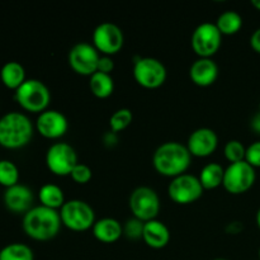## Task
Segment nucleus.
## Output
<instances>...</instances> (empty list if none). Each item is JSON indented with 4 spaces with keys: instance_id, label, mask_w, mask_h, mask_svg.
<instances>
[{
    "instance_id": "nucleus-1",
    "label": "nucleus",
    "mask_w": 260,
    "mask_h": 260,
    "mask_svg": "<svg viewBox=\"0 0 260 260\" xmlns=\"http://www.w3.org/2000/svg\"><path fill=\"white\" fill-rule=\"evenodd\" d=\"M192 162V155L187 145L177 141H169L160 145L152 156L155 170L162 177L177 178L185 174Z\"/></svg>"
},
{
    "instance_id": "nucleus-2",
    "label": "nucleus",
    "mask_w": 260,
    "mask_h": 260,
    "mask_svg": "<svg viewBox=\"0 0 260 260\" xmlns=\"http://www.w3.org/2000/svg\"><path fill=\"white\" fill-rule=\"evenodd\" d=\"M22 226L28 238L36 241H48L58 235L62 222L60 212L45 206H37L25 213Z\"/></svg>"
},
{
    "instance_id": "nucleus-3",
    "label": "nucleus",
    "mask_w": 260,
    "mask_h": 260,
    "mask_svg": "<svg viewBox=\"0 0 260 260\" xmlns=\"http://www.w3.org/2000/svg\"><path fill=\"white\" fill-rule=\"evenodd\" d=\"M32 121L20 112H9L0 118V146L17 150L27 146L33 137Z\"/></svg>"
},
{
    "instance_id": "nucleus-4",
    "label": "nucleus",
    "mask_w": 260,
    "mask_h": 260,
    "mask_svg": "<svg viewBox=\"0 0 260 260\" xmlns=\"http://www.w3.org/2000/svg\"><path fill=\"white\" fill-rule=\"evenodd\" d=\"M14 98L24 111L30 113H42L47 111L51 102V93L50 89L41 80L27 79L15 90Z\"/></svg>"
},
{
    "instance_id": "nucleus-5",
    "label": "nucleus",
    "mask_w": 260,
    "mask_h": 260,
    "mask_svg": "<svg viewBox=\"0 0 260 260\" xmlns=\"http://www.w3.org/2000/svg\"><path fill=\"white\" fill-rule=\"evenodd\" d=\"M60 218L66 229L75 233L93 229L95 223L94 210L90 205L80 200L66 201L60 210Z\"/></svg>"
},
{
    "instance_id": "nucleus-6",
    "label": "nucleus",
    "mask_w": 260,
    "mask_h": 260,
    "mask_svg": "<svg viewBox=\"0 0 260 260\" xmlns=\"http://www.w3.org/2000/svg\"><path fill=\"white\" fill-rule=\"evenodd\" d=\"M128 206L135 218L142 222H149L156 220L159 215L160 198L151 188L139 187L129 196Z\"/></svg>"
},
{
    "instance_id": "nucleus-7",
    "label": "nucleus",
    "mask_w": 260,
    "mask_h": 260,
    "mask_svg": "<svg viewBox=\"0 0 260 260\" xmlns=\"http://www.w3.org/2000/svg\"><path fill=\"white\" fill-rule=\"evenodd\" d=\"M79 164L78 155L66 142H56L48 147L46 152V165L52 174L57 177H68Z\"/></svg>"
},
{
    "instance_id": "nucleus-8",
    "label": "nucleus",
    "mask_w": 260,
    "mask_h": 260,
    "mask_svg": "<svg viewBox=\"0 0 260 260\" xmlns=\"http://www.w3.org/2000/svg\"><path fill=\"white\" fill-rule=\"evenodd\" d=\"M164 63L154 57H140L135 61L134 78L145 89H157L167 80Z\"/></svg>"
},
{
    "instance_id": "nucleus-9",
    "label": "nucleus",
    "mask_w": 260,
    "mask_h": 260,
    "mask_svg": "<svg viewBox=\"0 0 260 260\" xmlns=\"http://www.w3.org/2000/svg\"><path fill=\"white\" fill-rule=\"evenodd\" d=\"M255 179V169L244 160L234 162L226 168L222 185L231 194H243L253 187Z\"/></svg>"
},
{
    "instance_id": "nucleus-10",
    "label": "nucleus",
    "mask_w": 260,
    "mask_h": 260,
    "mask_svg": "<svg viewBox=\"0 0 260 260\" xmlns=\"http://www.w3.org/2000/svg\"><path fill=\"white\" fill-rule=\"evenodd\" d=\"M222 43V35L216 24L210 22L202 23L194 29L190 40L193 51L200 58H211L217 53Z\"/></svg>"
},
{
    "instance_id": "nucleus-11",
    "label": "nucleus",
    "mask_w": 260,
    "mask_h": 260,
    "mask_svg": "<svg viewBox=\"0 0 260 260\" xmlns=\"http://www.w3.org/2000/svg\"><path fill=\"white\" fill-rule=\"evenodd\" d=\"M203 187L198 177L192 174H182L177 178H173L168 187L169 198L177 205H190L202 197Z\"/></svg>"
},
{
    "instance_id": "nucleus-12",
    "label": "nucleus",
    "mask_w": 260,
    "mask_h": 260,
    "mask_svg": "<svg viewBox=\"0 0 260 260\" xmlns=\"http://www.w3.org/2000/svg\"><path fill=\"white\" fill-rule=\"evenodd\" d=\"M124 36L121 28L113 23H101L93 32V46L104 56H113L122 50Z\"/></svg>"
},
{
    "instance_id": "nucleus-13",
    "label": "nucleus",
    "mask_w": 260,
    "mask_h": 260,
    "mask_svg": "<svg viewBox=\"0 0 260 260\" xmlns=\"http://www.w3.org/2000/svg\"><path fill=\"white\" fill-rule=\"evenodd\" d=\"M99 58L101 55L93 45L80 42L69 52V65L79 75L91 76L98 70Z\"/></svg>"
},
{
    "instance_id": "nucleus-14",
    "label": "nucleus",
    "mask_w": 260,
    "mask_h": 260,
    "mask_svg": "<svg viewBox=\"0 0 260 260\" xmlns=\"http://www.w3.org/2000/svg\"><path fill=\"white\" fill-rule=\"evenodd\" d=\"M36 128L45 139L57 140L65 136L69 129L68 118L61 112L47 109L38 116Z\"/></svg>"
},
{
    "instance_id": "nucleus-15",
    "label": "nucleus",
    "mask_w": 260,
    "mask_h": 260,
    "mask_svg": "<svg viewBox=\"0 0 260 260\" xmlns=\"http://www.w3.org/2000/svg\"><path fill=\"white\" fill-rule=\"evenodd\" d=\"M218 146V137L213 129L202 127L190 134L188 137L187 149L196 157H207L216 151Z\"/></svg>"
},
{
    "instance_id": "nucleus-16",
    "label": "nucleus",
    "mask_w": 260,
    "mask_h": 260,
    "mask_svg": "<svg viewBox=\"0 0 260 260\" xmlns=\"http://www.w3.org/2000/svg\"><path fill=\"white\" fill-rule=\"evenodd\" d=\"M33 203V192L23 184L7 188L4 193V205L13 213H27Z\"/></svg>"
},
{
    "instance_id": "nucleus-17",
    "label": "nucleus",
    "mask_w": 260,
    "mask_h": 260,
    "mask_svg": "<svg viewBox=\"0 0 260 260\" xmlns=\"http://www.w3.org/2000/svg\"><path fill=\"white\" fill-rule=\"evenodd\" d=\"M190 80L198 86H210L217 80L218 66L212 58H198L189 69Z\"/></svg>"
},
{
    "instance_id": "nucleus-18",
    "label": "nucleus",
    "mask_w": 260,
    "mask_h": 260,
    "mask_svg": "<svg viewBox=\"0 0 260 260\" xmlns=\"http://www.w3.org/2000/svg\"><path fill=\"white\" fill-rule=\"evenodd\" d=\"M142 240L149 248L162 249L169 244L170 231L164 222L159 220H152L145 222Z\"/></svg>"
},
{
    "instance_id": "nucleus-19",
    "label": "nucleus",
    "mask_w": 260,
    "mask_h": 260,
    "mask_svg": "<svg viewBox=\"0 0 260 260\" xmlns=\"http://www.w3.org/2000/svg\"><path fill=\"white\" fill-rule=\"evenodd\" d=\"M91 230H93L94 238L104 244L116 243L123 235V226L116 218L111 217L95 221Z\"/></svg>"
},
{
    "instance_id": "nucleus-20",
    "label": "nucleus",
    "mask_w": 260,
    "mask_h": 260,
    "mask_svg": "<svg viewBox=\"0 0 260 260\" xmlns=\"http://www.w3.org/2000/svg\"><path fill=\"white\" fill-rule=\"evenodd\" d=\"M0 79L8 89H13V90H17L27 80L24 68L17 61H9L3 65L0 70Z\"/></svg>"
},
{
    "instance_id": "nucleus-21",
    "label": "nucleus",
    "mask_w": 260,
    "mask_h": 260,
    "mask_svg": "<svg viewBox=\"0 0 260 260\" xmlns=\"http://www.w3.org/2000/svg\"><path fill=\"white\" fill-rule=\"evenodd\" d=\"M223 175H225V169L222 168V165L217 164V162H210L202 168L198 179H200L203 189L210 190L222 185Z\"/></svg>"
},
{
    "instance_id": "nucleus-22",
    "label": "nucleus",
    "mask_w": 260,
    "mask_h": 260,
    "mask_svg": "<svg viewBox=\"0 0 260 260\" xmlns=\"http://www.w3.org/2000/svg\"><path fill=\"white\" fill-rule=\"evenodd\" d=\"M38 198H40L41 206L51 208V210H61L65 201V196H63L62 189L56 184H45L41 187L40 193H38Z\"/></svg>"
},
{
    "instance_id": "nucleus-23",
    "label": "nucleus",
    "mask_w": 260,
    "mask_h": 260,
    "mask_svg": "<svg viewBox=\"0 0 260 260\" xmlns=\"http://www.w3.org/2000/svg\"><path fill=\"white\" fill-rule=\"evenodd\" d=\"M89 88L90 91L99 99H106L113 94L114 90V81L113 78L108 74L98 73L90 76V81H89Z\"/></svg>"
},
{
    "instance_id": "nucleus-24",
    "label": "nucleus",
    "mask_w": 260,
    "mask_h": 260,
    "mask_svg": "<svg viewBox=\"0 0 260 260\" xmlns=\"http://www.w3.org/2000/svg\"><path fill=\"white\" fill-rule=\"evenodd\" d=\"M215 24L222 36H233L236 35L243 27V18L239 13L228 10L217 18Z\"/></svg>"
},
{
    "instance_id": "nucleus-25",
    "label": "nucleus",
    "mask_w": 260,
    "mask_h": 260,
    "mask_svg": "<svg viewBox=\"0 0 260 260\" xmlns=\"http://www.w3.org/2000/svg\"><path fill=\"white\" fill-rule=\"evenodd\" d=\"M0 260H35V255L25 244L12 243L0 250Z\"/></svg>"
},
{
    "instance_id": "nucleus-26",
    "label": "nucleus",
    "mask_w": 260,
    "mask_h": 260,
    "mask_svg": "<svg viewBox=\"0 0 260 260\" xmlns=\"http://www.w3.org/2000/svg\"><path fill=\"white\" fill-rule=\"evenodd\" d=\"M19 170L17 165L10 160H0V184L10 188L18 184Z\"/></svg>"
},
{
    "instance_id": "nucleus-27",
    "label": "nucleus",
    "mask_w": 260,
    "mask_h": 260,
    "mask_svg": "<svg viewBox=\"0 0 260 260\" xmlns=\"http://www.w3.org/2000/svg\"><path fill=\"white\" fill-rule=\"evenodd\" d=\"M132 119H134V116L128 108H121L116 111L109 118V126H111L112 132L117 134V132L126 129L132 123Z\"/></svg>"
},
{
    "instance_id": "nucleus-28",
    "label": "nucleus",
    "mask_w": 260,
    "mask_h": 260,
    "mask_svg": "<svg viewBox=\"0 0 260 260\" xmlns=\"http://www.w3.org/2000/svg\"><path fill=\"white\" fill-rule=\"evenodd\" d=\"M223 154H225L226 159L230 161V164L244 161L246 155V147L244 146L243 142L238 141V140H231L225 145Z\"/></svg>"
},
{
    "instance_id": "nucleus-29",
    "label": "nucleus",
    "mask_w": 260,
    "mask_h": 260,
    "mask_svg": "<svg viewBox=\"0 0 260 260\" xmlns=\"http://www.w3.org/2000/svg\"><path fill=\"white\" fill-rule=\"evenodd\" d=\"M144 225L145 222L137 220V218L132 217L126 221L123 226V235L126 238L131 239V240H139L142 239V234H144Z\"/></svg>"
},
{
    "instance_id": "nucleus-30",
    "label": "nucleus",
    "mask_w": 260,
    "mask_h": 260,
    "mask_svg": "<svg viewBox=\"0 0 260 260\" xmlns=\"http://www.w3.org/2000/svg\"><path fill=\"white\" fill-rule=\"evenodd\" d=\"M70 177L78 184H86V183L90 182L91 177H93V173H91V169L88 165L83 164V162H79L73 169Z\"/></svg>"
},
{
    "instance_id": "nucleus-31",
    "label": "nucleus",
    "mask_w": 260,
    "mask_h": 260,
    "mask_svg": "<svg viewBox=\"0 0 260 260\" xmlns=\"http://www.w3.org/2000/svg\"><path fill=\"white\" fill-rule=\"evenodd\" d=\"M245 161L250 164L251 167L260 168V141H255L246 147V155H245Z\"/></svg>"
},
{
    "instance_id": "nucleus-32",
    "label": "nucleus",
    "mask_w": 260,
    "mask_h": 260,
    "mask_svg": "<svg viewBox=\"0 0 260 260\" xmlns=\"http://www.w3.org/2000/svg\"><path fill=\"white\" fill-rule=\"evenodd\" d=\"M114 69V62L112 60L111 56H101L98 62V73H103V74H108L111 75V73L113 71Z\"/></svg>"
},
{
    "instance_id": "nucleus-33",
    "label": "nucleus",
    "mask_w": 260,
    "mask_h": 260,
    "mask_svg": "<svg viewBox=\"0 0 260 260\" xmlns=\"http://www.w3.org/2000/svg\"><path fill=\"white\" fill-rule=\"evenodd\" d=\"M250 46L256 53H260V28L254 30L250 37Z\"/></svg>"
},
{
    "instance_id": "nucleus-34",
    "label": "nucleus",
    "mask_w": 260,
    "mask_h": 260,
    "mask_svg": "<svg viewBox=\"0 0 260 260\" xmlns=\"http://www.w3.org/2000/svg\"><path fill=\"white\" fill-rule=\"evenodd\" d=\"M241 230H243V225H241V222H238V221L230 222L228 225V228H226V231L230 235H238Z\"/></svg>"
},
{
    "instance_id": "nucleus-35",
    "label": "nucleus",
    "mask_w": 260,
    "mask_h": 260,
    "mask_svg": "<svg viewBox=\"0 0 260 260\" xmlns=\"http://www.w3.org/2000/svg\"><path fill=\"white\" fill-rule=\"evenodd\" d=\"M251 128H253V131L255 132V134L260 135V112H258V113L253 117V119H251Z\"/></svg>"
},
{
    "instance_id": "nucleus-36",
    "label": "nucleus",
    "mask_w": 260,
    "mask_h": 260,
    "mask_svg": "<svg viewBox=\"0 0 260 260\" xmlns=\"http://www.w3.org/2000/svg\"><path fill=\"white\" fill-rule=\"evenodd\" d=\"M251 4H253V7L255 8L256 10H259L260 12V0H253V2H251Z\"/></svg>"
},
{
    "instance_id": "nucleus-37",
    "label": "nucleus",
    "mask_w": 260,
    "mask_h": 260,
    "mask_svg": "<svg viewBox=\"0 0 260 260\" xmlns=\"http://www.w3.org/2000/svg\"><path fill=\"white\" fill-rule=\"evenodd\" d=\"M256 225H258V228L260 229V207H259L258 212H256Z\"/></svg>"
},
{
    "instance_id": "nucleus-38",
    "label": "nucleus",
    "mask_w": 260,
    "mask_h": 260,
    "mask_svg": "<svg viewBox=\"0 0 260 260\" xmlns=\"http://www.w3.org/2000/svg\"><path fill=\"white\" fill-rule=\"evenodd\" d=\"M258 256H259V260H260V248H259V251H258Z\"/></svg>"
},
{
    "instance_id": "nucleus-39",
    "label": "nucleus",
    "mask_w": 260,
    "mask_h": 260,
    "mask_svg": "<svg viewBox=\"0 0 260 260\" xmlns=\"http://www.w3.org/2000/svg\"><path fill=\"white\" fill-rule=\"evenodd\" d=\"M213 260H228V259H221V258H218V259H213Z\"/></svg>"
},
{
    "instance_id": "nucleus-40",
    "label": "nucleus",
    "mask_w": 260,
    "mask_h": 260,
    "mask_svg": "<svg viewBox=\"0 0 260 260\" xmlns=\"http://www.w3.org/2000/svg\"><path fill=\"white\" fill-rule=\"evenodd\" d=\"M259 112H260V103H259Z\"/></svg>"
}]
</instances>
